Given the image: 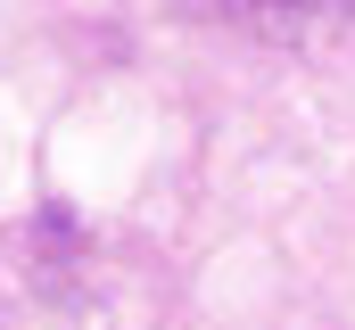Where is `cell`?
Wrapping results in <instances>:
<instances>
[]
</instances>
